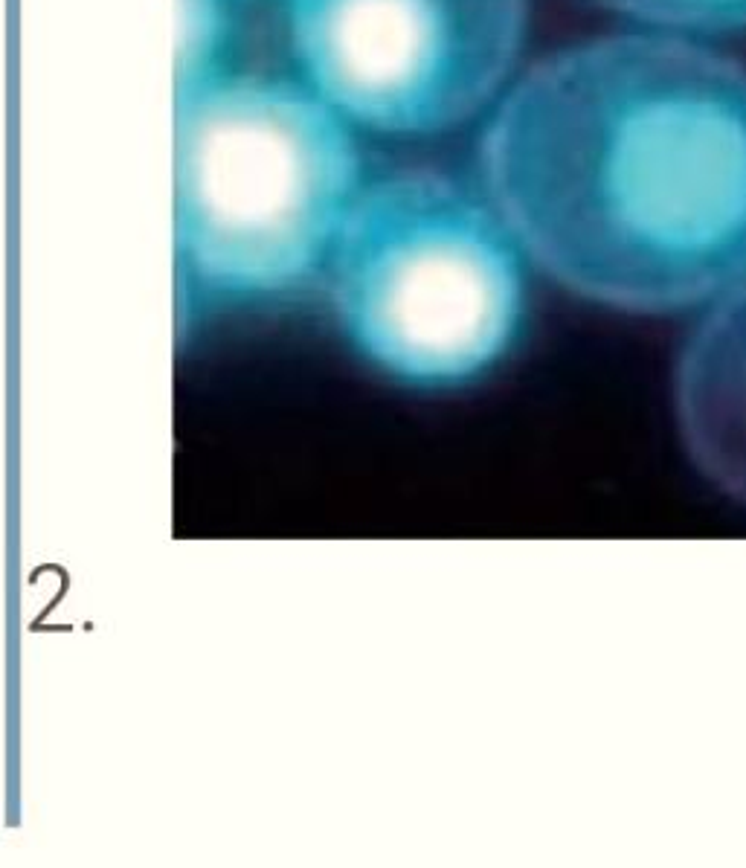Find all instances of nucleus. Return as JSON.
<instances>
[{
    "label": "nucleus",
    "mask_w": 746,
    "mask_h": 868,
    "mask_svg": "<svg viewBox=\"0 0 746 868\" xmlns=\"http://www.w3.org/2000/svg\"><path fill=\"white\" fill-rule=\"evenodd\" d=\"M358 151L311 90L265 76H215L178 93L175 233L204 297L256 302L329 265L358 201Z\"/></svg>",
    "instance_id": "f03ea898"
},
{
    "label": "nucleus",
    "mask_w": 746,
    "mask_h": 868,
    "mask_svg": "<svg viewBox=\"0 0 746 868\" xmlns=\"http://www.w3.org/2000/svg\"><path fill=\"white\" fill-rule=\"evenodd\" d=\"M314 93L384 134H436L503 85L526 0H288Z\"/></svg>",
    "instance_id": "20e7f679"
},
{
    "label": "nucleus",
    "mask_w": 746,
    "mask_h": 868,
    "mask_svg": "<svg viewBox=\"0 0 746 868\" xmlns=\"http://www.w3.org/2000/svg\"><path fill=\"white\" fill-rule=\"evenodd\" d=\"M227 44V18L218 0H180L178 93L201 88L221 76L215 70Z\"/></svg>",
    "instance_id": "423d86ee"
},
{
    "label": "nucleus",
    "mask_w": 746,
    "mask_h": 868,
    "mask_svg": "<svg viewBox=\"0 0 746 868\" xmlns=\"http://www.w3.org/2000/svg\"><path fill=\"white\" fill-rule=\"evenodd\" d=\"M494 210L552 279L633 314L746 282V67L613 35L529 70L482 140Z\"/></svg>",
    "instance_id": "f257e3e1"
},
{
    "label": "nucleus",
    "mask_w": 746,
    "mask_h": 868,
    "mask_svg": "<svg viewBox=\"0 0 746 868\" xmlns=\"http://www.w3.org/2000/svg\"><path fill=\"white\" fill-rule=\"evenodd\" d=\"M517 250L500 212L450 178H381L358 195L326 265L337 326L395 384L465 387L523 323Z\"/></svg>",
    "instance_id": "7ed1b4c3"
},
{
    "label": "nucleus",
    "mask_w": 746,
    "mask_h": 868,
    "mask_svg": "<svg viewBox=\"0 0 746 868\" xmlns=\"http://www.w3.org/2000/svg\"><path fill=\"white\" fill-rule=\"evenodd\" d=\"M601 3L639 21L677 30H746V0H601Z\"/></svg>",
    "instance_id": "0eeeda50"
},
{
    "label": "nucleus",
    "mask_w": 746,
    "mask_h": 868,
    "mask_svg": "<svg viewBox=\"0 0 746 868\" xmlns=\"http://www.w3.org/2000/svg\"><path fill=\"white\" fill-rule=\"evenodd\" d=\"M677 404L694 459L746 500V282L717 300L688 340Z\"/></svg>",
    "instance_id": "39448f33"
}]
</instances>
